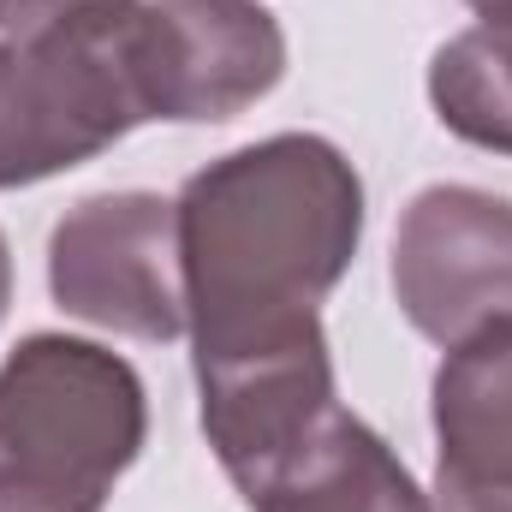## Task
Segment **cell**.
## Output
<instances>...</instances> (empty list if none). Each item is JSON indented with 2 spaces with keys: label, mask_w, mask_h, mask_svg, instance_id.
<instances>
[{
  "label": "cell",
  "mask_w": 512,
  "mask_h": 512,
  "mask_svg": "<svg viewBox=\"0 0 512 512\" xmlns=\"http://www.w3.org/2000/svg\"><path fill=\"white\" fill-rule=\"evenodd\" d=\"M393 298L399 316L459 346L512 316V197L477 185H429L399 209L393 233Z\"/></svg>",
  "instance_id": "8992f818"
},
{
  "label": "cell",
  "mask_w": 512,
  "mask_h": 512,
  "mask_svg": "<svg viewBox=\"0 0 512 512\" xmlns=\"http://www.w3.org/2000/svg\"><path fill=\"white\" fill-rule=\"evenodd\" d=\"M483 24H512V0H465Z\"/></svg>",
  "instance_id": "8fae6325"
},
{
  "label": "cell",
  "mask_w": 512,
  "mask_h": 512,
  "mask_svg": "<svg viewBox=\"0 0 512 512\" xmlns=\"http://www.w3.org/2000/svg\"><path fill=\"white\" fill-rule=\"evenodd\" d=\"M72 6H90V0H0V36H36Z\"/></svg>",
  "instance_id": "30bf717a"
},
{
  "label": "cell",
  "mask_w": 512,
  "mask_h": 512,
  "mask_svg": "<svg viewBox=\"0 0 512 512\" xmlns=\"http://www.w3.org/2000/svg\"><path fill=\"white\" fill-rule=\"evenodd\" d=\"M131 6L90 0L36 36H0V191L72 173L149 120Z\"/></svg>",
  "instance_id": "3957f363"
},
{
  "label": "cell",
  "mask_w": 512,
  "mask_h": 512,
  "mask_svg": "<svg viewBox=\"0 0 512 512\" xmlns=\"http://www.w3.org/2000/svg\"><path fill=\"white\" fill-rule=\"evenodd\" d=\"M149 441V399L120 352L30 334L0 364V512H108Z\"/></svg>",
  "instance_id": "7a4b0ae2"
},
{
  "label": "cell",
  "mask_w": 512,
  "mask_h": 512,
  "mask_svg": "<svg viewBox=\"0 0 512 512\" xmlns=\"http://www.w3.org/2000/svg\"><path fill=\"white\" fill-rule=\"evenodd\" d=\"M12 310V251H6V233H0V322Z\"/></svg>",
  "instance_id": "7c38bea8"
},
{
  "label": "cell",
  "mask_w": 512,
  "mask_h": 512,
  "mask_svg": "<svg viewBox=\"0 0 512 512\" xmlns=\"http://www.w3.org/2000/svg\"><path fill=\"white\" fill-rule=\"evenodd\" d=\"M435 512H512V316L435 370Z\"/></svg>",
  "instance_id": "ba28073f"
},
{
  "label": "cell",
  "mask_w": 512,
  "mask_h": 512,
  "mask_svg": "<svg viewBox=\"0 0 512 512\" xmlns=\"http://www.w3.org/2000/svg\"><path fill=\"white\" fill-rule=\"evenodd\" d=\"M191 346L221 352L310 322L364 245V179L310 131L245 143L173 197Z\"/></svg>",
  "instance_id": "6da1fadb"
},
{
  "label": "cell",
  "mask_w": 512,
  "mask_h": 512,
  "mask_svg": "<svg viewBox=\"0 0 512 512\" xmlns=\"http://www.w3.org/2000/svg\"><path fill=\"white\" fill-rule=\"evenodd\" d=\"M48 292L66 316L167 346L191 328L179 274V215L155 191H102L72 203L48 239Z\"/></svg>",
  "instance_id": "277c9868"
},
{
  "label": "cell",
  "mask_w": 512,
  "mask_h": 512,
  "mask_svg": "<svg viewBox=\"0 0 512 512\" xmlns=\"http://www.w3.org/2000/svg\"><path fill=\"white\" fill-rule=\"evenodd\" d=\"M131 66L149 120L221 126L286 78V36L256 0H137Z\"/></svg>",
  "instance_id": "5b68a950"
},
{
  "label": "cell",
  "mask_w": 512,
  "mask_h": 512,
  "mask_svg": "<svg viewBox=\"0 0 512 512\" xmlns=\"http://www.w3.org/2000/svg\"><path fill=\"white\" fill-rule=\"evenodd\" d=\"M441 126L477 149L512 155V24H471L429 60Z\"/></svg>",
  "instance_id": "9c48e42d"
},
{
  "label": "cell",
  "mask_w": 512,
  "mask_h": 512,
  "mask_svg": "<svg viewBox=\"0 0 512 512\" xmlns=\"http://www.w3.org/2000/svg\"><path fill=\"white\" fill-rule=\"evenodd\" d=\"M233 489L251 512H435L405 459L340 399L233 471Z\"/></svg>",
  "instance_id": "52a82bcc"
}]
</instances>
